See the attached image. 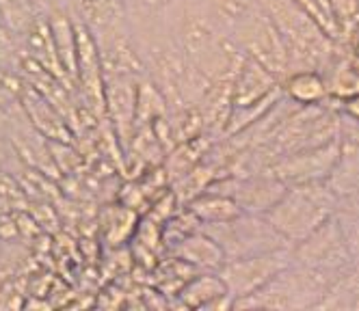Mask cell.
<instances>
[{"label": "cell", "instance_id": "cell-20", "mask_svg": "<svg viewBox=\"0 0 359 311\" xmlns=\"http://www.w3.org/2000/svg\"><path fill=\"white\" fill-rule=\"evenodd\" d=\"M342 104H344V106H342L344 109V115L359 121V93L353 95V97H348V99H344Z\"/></svg>", "mask_w": 359, "mask_h": 311}, {"label": "cell", "instance_id": "cell-13", "mask_svg": "<svg viewBox=\"0 0 359 311\" xmlns=\"http://www.w3.org/2000/svg\"><path fill=\"white\" fill-rule=\"evenodd\" d=\"M24 78L15 69L0 67V115L5 121L24 117L22 95H24Z\"/></svg>", "mask_w": 359, "mask_h": 311}, {"label": "cell", "instance_id": "cell-18", "mask_svg": "<svg viewBox=\"0 0 359 311\" xmlns=\"http://www.w3.org/2000/svg\"><path fill=\"white\" fill-rule=\"evenodd\" d=\"M33 3L46 18L63 13L79 20V0H33Z\"/></svg>", "mask_w": 359, "mask_h": 311}, {"label": "cell", "instance_id": "cell-16", "mask_svg": "<svg viewBox=\"0 0 359 311\" xmlns=\"http://www.w3.org/2000/svg\"><path fill=\"white\" fill-rule=\"evenodd\" d=\"M27 203V193H24L20 179L15 173L0 169V214L15 212Z\"/></svg>", "mask_w": 359, "mask_h": 311}, {"label": "cell", "instance_id": "cell-7", "mask_svg": "<svg viewBox=\"0 0 359 311\" xmlns=\"http://www.w3.org/2000/svg\"><path fill=\"white\" fill-rule=\"evenodd\" d=\"M22 111L29 123L37 130L41 137L53 143H72V127L61 111L50 102L41 91L27 83L22 95Z\"/></svg>", "mask_w": 359, "mask_h": 311}, {"label": "cell", "instance_id": "cell-6", "mask_svg": "<svg viewBox=\"0 0 359 311\" xmlns=\"http://www.w3.org/2000/svg\"><path fill=\"white\" fill-rule=\"evenodd\" d=\"M279 93H281L279 78L271 74L266 67H262L258 61L243 55V61L232 81V95H229L232 111L255 106V104H260V102L277 97Z\"/></svg>", "mask_w": 359, "mask_h": 311}, {"label": "cell", "instance_id": "cell-14", "mask_svg": "<svg viewBox=\"0 0 359 311\" xmlns=\"http://www.w3.org/2000/svg\"><path fill=\"white\" fill-rule=\"evenodd\" d=\"M327 85V93L344 102L359 93V76L351 65V59H340L329 65L327 74H320Z\"/></svg>", "mask_w": 359, "mask_h": 311}, {"label": "cell", "instance_id": "cell-5", "mask_svg": "<svg viewBox=\"0 0 359 311\" xmlns=\"http://www.w3.org/2000/svg\"><path fill=\"white\" fill-rule=\"evenodd\" d=\"M340 158H342V141L333 139L312 149L281 156V158L269 165V171L284 181L286 186L316 184V181H325L336 173Z\"/></svg>", "mask_w": 359, "mask_h": 311}, {"label": "cell", "instance_id": "cell-12", "mask_svg": "<svg viewBox=\"0 0 359 311\" xmlns=\"http://www.w3.org/2000/svg\"><path fill=\"white\" fill-rule=\"evenodd\" d=\"M39 18H43V13L33 0H0V24L9 31L18 46Z\"/></svg>", "mask_w": 359, "mask_h": 311}, {"label": "cell", "instance_id": "cell-19", "mask_svg": "<svg viewBox=\"0 0 359 311\" xmlns=\"http://www.w3.org/2000/svg\"><path fill=\"white\" fill-rule=\"evenodd\" d=\"M11 165H20L15 153H13V147L9 143V137H7V127L5 123L0 121V169H7L13 173V167Z\"/></svg>", "mask_w": 359, "mask_h": 311}, {"label": "cell", "instance_id": "cell-21", "mask_svg": "<svg viewBox=\"0 0 359 311\" xmlns=\"http://www.w3.org/2000/svg\"><path fill=\"white\" fill-rule=\"evenodd\" d=\"M351 65H353V69H355L357 76H359V57H353V59H351Z\"/></svg>", "mask_w": 359, "mask_h": 311}, {"label": "cell", "instance_id": "cell-22", "mask_svg": "<svg viewBox=\"0 0 359 311\" xmlns=\"http://www.w3.org/2000/svg\"><path fill=\"white\" fill-rule=\"evenodd\" d=\"M0 121H3V123H5V119H3V115H0Z\"/></svg>", "mask_w": 359, "mask_h": 311}, {"label": "cell", "instance_id": "cell-11", "mask_svg": "<svg viewBox=\"0 0 359 311\" xmlns=\"http://www.w3.org/2000/svg\"><path fill=\"white\" fill-rule=\"evenodd\" d=\"M187 210L199 221V225L223 223V221L236 219L238 214H243V210L232 197L215 193V191H203L201 195L187 201Z\"/></svg>", "mask_w": 359, "mask_h": 311}, {"label": "cell", "instance_id": "cell-17", "mask_svg": "<svg viewBox=\"0 0 359 311\" xmlns=\"http://www.w3.org/2000/svg\"><path fill=\"white\" fill-rule=\"evenodd\" d=\"M20 61H22V52H20L18 41L9 35L5 26L0 24V67L18 71Z\"/></svg>", "mask_w": 359, "mask_h": 311}, {"label": "cell", "instance_id": "cell-10", "mask_svg": "<svg viewBox=\"0 0 359 311\" xmlns=\"http://www.w3.org/2000/svg\"><path fill=\"white\" fill-rule=\"evenodd\" d=\"M279 87L284 91V95L290 102H294L297 106H316V104H323L329 97L320 71H314V69L290 71L284 81L279 83Z\"/></svg>", "mask_w": 359, "mask_h": 311}, {"label": "cell", "instance_id": "cell-3", "mask_svg": "<svg viewBox=\"0 0 359 311\" xmlns=\"http://www.w3.org/2000/svg\"><path fill=\"white\" fill-rule=\"evenodd\" d=\"M201 229L219 244L225 259H236L290 247L279 236V231L269 223L264 214L243 212L236 219H229L223 223L201 225Z\"/></svg>", "mask_w": 359, "mask_h": 311}, {"label": "cell", "instance_id": "cell-9", "mask_svg": "<svg viewBox=\"0 0 359 311\" xmlns=\"http://www.w3.org/2000/svg\"><path fill=\"white\" fill-rule=\"evenodd\" d=\"M173 253L197 272H217L225 262V255L219 244L201 227L187 233L182 240H177Z\"/></svg>", "mask_w": 359, "mask_h": 311}, {"label": "cell", "instance_id": "cell-15", "mask_svg": "<svg viewBox=\"0 0 359 311\" xmlns=\"http://www.w3.org/2000/svg\"><path fill=\"white\" fill-rule=\"evenodd\" d=\"M292 3L318 26L327 39H340L342 26L331 0H292Z\"/></svg>", "mask_w": 359, "mask_h": 311}, {"label": "cell", "instance_id": "cell-1", "mask_svg": "<svg viewBox=\"0 0 359 311\" xmlns=\"http://www.w3.org/2000/svg\"><path fill=\"white\" fill-rule=\"evenodd\" d=\"M331 191L323 188V181L288 186L264 216L279 231V236L294 247L331 219Z\"/></svg>", "mask_w": 359, "mask_h": 311}, {"label": "cell", "instance_id": "cell-4", "mask_svg": "<svg viewBox=\"0 0 359 311\" xmlns=\"http://www.w3.org/2000/svg\"><path fill=\"white\" fill-rule=\"evenodd\" d=\"M292 264V247L277 249L269 253L247 255L236 259H225L217 270L225 283V288L234 300L258 292L277 272Z\"/></svg>", "mask_w": 359, "mask_h": 311}, {"label": "cell", "instance_id": "cell-2", "mask_svg": "<svg viewBox=\"0 0 359 311\" xmlns=\"http://www.w3.org/2000/svg\"><path fill=\"white\" fill-rule=\"evenodd\" d=\"M227 39L232 41L245 57L258 61L271 74L284 81L288 74V57L284 41L279 37L273 20L269 18L262 0L249 13H245L227 33Z\"/></svg>", "mask_w": 359, "mask_h": 311}, {"label": "cell", "instance_id": "cell-8", "mask_svg": "<svg viewBox=\"0 0 359 311\" xmlns=\"http://www.w3.org/2000/svg\"><path fill=\"white\" fill-rule=\"evenodd\" d=\"M177 298L187 309H229L234 303L219 272H195L177 290Z\"/></svg>", "mask_w": 359, "mask_h": 311}]
</instances>
